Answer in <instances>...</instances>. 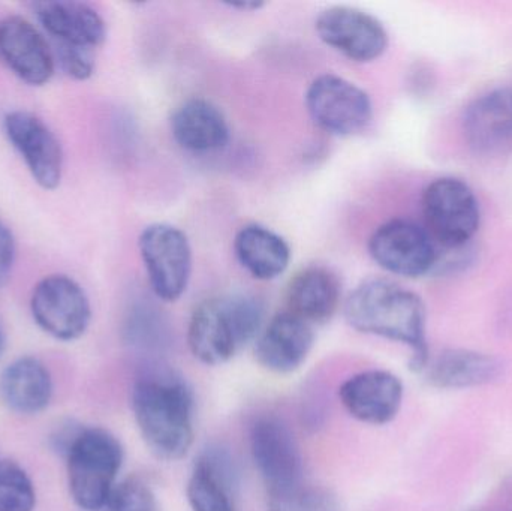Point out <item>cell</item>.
<instances>
[{
  "mask_svg": "<svg viewBox=\"0 0 512 511\" xmlns=\"http://www.w3.org/2000/svg\"><path fill=\"white\" fill-rule=\"evenodd\" d=\"M349 326L364 335L400 342L411 350L409 368L421 374L430 360L426 306L420 296L387 279L358 285L345 302Z\"/></svg>",
  "mask_w": 512,
  "mask_h": 511,
  "instance_id": "cell-1",
  "label": "cell"
},
{
  "mask_svg": "<svg viewBox=\"0 0 512 511\" xmlns=\"http://www.w3.org/2000/svg\"><path fill=\"white\" fill-rule=\"evenodd\" d=\"M132 411L144 443L162 461H180L194 443V395L173 374L141 377L132 389Z\"/></svg>",
  "mask_w": 512,
  "mask_h": 511,
  "instance_id": "cell-2",
  "label": "cell"
},
{
  "mask_svg": "<svg viewBox=\"0 0 512 511\" xmlns=\"http://www.w3.org/2000/svg\"><path fill=\"white\" fill-rule=\"evenodd\" d=\"M262 321L264 306L254 296L233 294L204 300L189 321L191 353L204 365H224L258 338Z\"/></svg>",
  "mask_w": 512,
  "mask_h": 511,
  "instance_id": "cell-3",
  "label": "cell"
},
{
  "mask_svg": "<svg viewBox=\"0 0 512 511\" xmlns=\"http://www.w3.org/2000/svg\"><path fill=\"white\" fill-rule=\"evenodd\" d=\"M68 488L81 510L107 506L123 464V447L107 429L81 428L65 452Z\"/></svg>",
  "mask_w": 512,
  "mask_h": 511,
  "instance_id": "cell-4",
  "label": "cell"
},
{
  "mask_svg": "<svg viewBox=\"0 0 512 511\" xmlns=\"http://www.w3.org/2000/svg\"><path fill=\"white\" fill-rule=\"evenodd\" d=\"M423 215L427 233L445 249L468 245L480 228V204L468 183L441 177L423 194Z\"/></svg>",
  "mask_w": 512,
  "mask_h": 511,
  "instance_id": "cell-5",
  "label": "cell"
},
{
  "mask_svg": "<svg viewBox=\"0 0 512 511\" xmlns=\"http://www.w3.org/2000/svg\"><path fill=\"white\" fill-rule=\"evenodd\" d=\"M150 287L158 299L176 302L188 290L192 249L188 237L170 224H152L138 239Z\"/></svg>",
  "mask_w": 512,
  "mask_h": 511,
  "instance_id": "cell-6",
  "label": "cell"
},
{
  "mask_svg": "<svg viewBox=\"0 0 512 511\" xmlns=\"http://www.w3.org/2000/svg\"><path fill=\"white\" fill-rule=\"evenodd\" d=\"M30 312L39 329L62 342L80 339L92 320L86 291L66 275H50L36 284Z\"/></svg>",
  "mask_w": 512,
  "mask_h": 511,
  "instance_id": "cell-7",
  "label": "cell"
},
{
  "mask_svg": "<svg viewBox=\"0 0 512 511\" xmlns=\"http://www.w3.org/2000/svg\"><path fill=\"white\" fill-rule=\"evenodd\" d=\"M306 107L315 125L337 137L363 131L373 114L370 96L357 84L334 74L319 75L310 83Z\"/></svg>",
  "mask_w": 512,
  "mask_h": 511,
  "instance_id": "cell-8",
  "label": "cell"
},
{
  "mask_svg": "<svg viewBox=\"0 0 512 511\" xmlns=\"http://www.w3.org/2000/svg\"><path fill=\"white\" fill-rule=\"evenodd\" d=\"M369 252L379 267L405 278L426 275L438 264V251L430 234L406 219L381 225L370 237Z\"/></svg>",
  "mask_w": 512,
  "mask_h": 511,
  "instance_id": "cell-9",
  "label": "cell"
},
{
  "mask_svg": "<svg viewBox=\"0 0 512 511\" xmlns=\"http://www.w3.org/2000/svg\"><path fill=\"white\" fill-rule=\"evenodd\" d=\"M249 444L256 470L267 485L268 494L303 483L300 449L291 429L282 420L259 417L252 425Z\"/></svg>",
  "mask_w": 512,
  "mask_h": 511,
  "instance_id": "cell-10",
  "label": "cell"
},
{
  "mask_svg": "<svg viewBox=\"0 0 512 511\" xmlns=\"http://www.w3.org/2000/svg\"><path fill=\"white\" fill-rule=\"evenodd\" d=\"M315 29L324 44L354 62H373L388 47L384 24L373 15L349 6L324 9L316 18Z\"/></svg>",
  "mask_w": 512,
  "mask_h": 511,
  "instance_id": "cell-11",
  "label": "cell"
},
{
  "mask_svg": "<svg viewBox=\"0 0 512 511\" xmlns=\"http://www.w3.org/2000/svg\"><path fill=\"white\" fill-rule=\"evenodd\" d=\"M5 134L26 162L33 180L53 191L63 174V152L54 132L29 111L17 110L3 120Z\"/></svg>",
  "mask_w": 512,
  "mask_h": 511,
  "instance_id": "cell-12",
  "label": "cell"
},
{
  "mask_svg": "<svg viewBox=\"0 0 512 511\" xmlns=\"http://www.w3.org/2000/svg\"><path fill=\"white\" fill-rule=\"evenodd\" d=\"M403 383L397 375L381 369L352 375L340 386L345 410L358 422L384 426L393 422L402 408Z\"/></svg>",
  "mask_w": 512,
  "mask_h": 511,
  "instance_id": "cell-13",
  "label": "cell"
},
{
  "mask_svg": "<svg viewBox=\"0 0 512 511\" xmlns=\"http://www.w3.org/2000/svg\"><path fill=\"white\" fill-rule=\"evenodd\" d=\"M312 326L291 312L274 315L256 338L255 357L259 365L274 374L297 371L313 348Z\"/></svg>",
  "mask_w": 512,
  "mask_h": 511,
  "instance_id": "cell-14",
  "label": "cell"
},
{
  "mask_svg": "<svg viewBox=\"0 0 512 511\" xmlns=\"http://www.w3.org/2000/svg\"><path fill=\"white\" fill-rule=\"evenodd\" d=\"M0 57L30 86H42L53 77L54 57L47 41L20 15L0 21Z\"/></svg>",
  "mask_w": 512,
  "mask_h": 511,
  "instance_id": "cell-15",
  "label": "cell"
},
{
  "mask_svg": "<svg viewBox=\"0 0 512 511\" xmlns=\"http://www.w3.org/2000/svg\"><path fill=\"white\" fill-rule=\"evenodd\" d=\"M237 471L233 458L221 447L203 450L189 477L188 495L192 511H237Z\"/></svg>",
  "mask_w": 512,
  "mask_h": 511,
  "instance_id": "cell-16",
  "label": "cell"
},
{
  "mask_svg": "<svg viewBox=\"0 0 512 511\" xmlns=\"http://www.w3.org/2000/svg\"><path fill=\"white\" fill-rule=\"evenodd\" d=\"M475 152L495 155L512 147V89H496L475 99L463 120Z\"/></svg>",
  "mask_w": 512,
  "mask_h": 511,
  "instance_id": "cell-17",
  "label": "cell"
},
{
  "mask_svg": "<svg viewBox=\"0 0 512 511\" xmlns=\"http://www.w3.org/2000/svg\"><path fill=\"white\" fill-rule=\"evenodd\" d=\"M33 11L59 44L95 50L107 38L104 18L86 3L41 2L33 5Z\"/></svg>",
  "mask_w": 512,
  "mask_h": 511,
  "instance_id": "cell-18",
  "label": "cell"
},
{
  "mask_svg": "<svg viewBox=\"0 0 512 511\" xmlns=\"http://www.w3.org/2000/svg\"><path fill=\"white\" fill-rule=\"evenodd\" d=\"M504 371L501 360L480 351L451 348L429 360L424 374L432 387L442 390L474 389L498 380Z\"/></svg>",
  "mask_w": 512,
  "mask_h": 511,
  "instance_id": "cell-19",
  "label": "cell"
},
{
  "mask_svg": "<svg viewBox=\"0 0 512 511\" xmlns=\"http://www.w3.org/2000/svg\"><path fill=\"white\" fill-rule=\"evenodd\" d=\"M342 284L333 270L309 266L289 281L286 300L289 312L312 324H324L333 318L340 305Z\"/></svg>",
  "mask_w": 512,
  "mask_h": 511,
  "instance_id": "cell-20",
  "label": "cell"
},
{
  "mask_svg": "<svg viewBox=\"0 0 512 511\" xmlns=\"http://www.w3.org/2000/svg\"><path fill=\"white\" fill-rule=\"evenodd\" d=\"M53 378L41 360L21 357L0 374V402L12 413L33 416L50 405Z\"/></svg>",
  "mask_w": 512,
  "mask_h": 511,
  "instance_id": "cell-21",
  "label": "cell"
},
{
  "mask_svg": "<svg viewBox=\"0 0 512 511\" xmlns=\"http://www.w3.org/2000/svg\"><path fill=\"white\" fill-rule=\"evenodd\" d=\"M174 140L189 152H213L230 141V126L224 113L206 99L183 102L171 116Z\"/></svg>",
  "mask_w": 512,
  "mask_h": 511,
  "instance_id": "cell-22",
  "label": "cell"
},
{
  "mask_svg": "<svg viewBox=\"0 0 512 511\" xmlns=\"http://www.w3.org/2000/svg\"><path fill=\"white\" fill-rule=\"evenodd\" d=\"M234 251L243 269L259 281H271L285 273L291 249L283 237L261 225H246L237 233Z\"/></svg>",
  "mask_w": 512,
  "mask_h": 511,
  "instance_id": "cell-23",
  "label": "cell"
},
{
  "mask_svg": "<svg viewBox=\"0 0 512 511\" xmlns=\"http://www.w3.org/2000/svg\"><path fill=\"white\" fill-rule=\"evenodd\" d=\"M267 511H343L339 498L322 486L300 485L268 494Z\"/></svg>",
  "mask_w": 512,
  "mask_h": 511,
  "instance_id": "cell-24",
  "label": "cell"
},
{
  "mask_svg": "<svg viewBox=\"0 0 512 511\" xmlns=\"http://www.w3.org/2000/svg\"><path fill=\"white\" fill-rule=\"evenodd\" d=\"M36 492L29 474L14 461H0V511H33Z\"/></svg>",
  "mask_w": 512,
  "mask_h": 511,
  "instance_id": "cell-25",
  "label": "cell"
},
{
  "mask_svg": "<svg viewBox=\"0 0 512 511\" xmlns=\"http://www.w3.org/2000/svg\"><path fill=\"white\" fill-rule=\"evenodd\" d=\"M105 507L108 511H159L152 488L137 477L116 483Z\"/></svg>",
  "mask_w": 512,
  "mask_h": 511,
  "instance_id": "cell-26",
  "label": "cell"
},
{
  "mask_svg": "<svg viewBox=\"0 0 512 511\" xmlns=\"http://www.w3.org/2000/svg\"><path fill=\"white\" fill-rule=\"evenodd\" d=\"M56 53L63 71L74 80H87L95 72L93 50L57 42Z\"/></svg>",
  "mask_w": 512,
  "mask_h": 511,
  "instance_id": "cell-27",
  "label": "cell"
},
{
  "mask_svg": "<svg viewBox=\"0 0 512 511\" xmlns=\"http://www.w3.org/2000/svg\"><path fill=\"white\" fill-rule=\"evenodd\" d=\"M15 261V240L11 230L0 221V287L11 276Z\"/></svg>",
  "mask_w": 512,
  "mask_h": 511,
  "instance_id": "cell-28",
  "label": "cell"
},
{
  "mask_svg": "<svg viewBox=\"0 0 512 511\" xmlns=\"http://www.w3.org/2000/svg\"><path fill=\"white\" fill-rule=\"evenodd\" d=\"M227 5L233 9H240V11H258L264 6V3L259 0H237V2H227Z\"/></svg>",
  "mask_w": 512,
  "mask_h": 511,
  "instance_id": "cell-29",
  "label": "cell"
},
{
  "mask_svg": "<svg viewBox=\"0 0 512 511\" xmlns=\"http://www.w3.org/2000/svg\"><path fill=\"white\" fill-rule=\"evenodd\" d=\"M3 350H5V335H3L2 327H0V357H2Z\"/></svg>",
  "mask_w": 512,
  "mask_h": 511,
  "instance_id": "cell-30",
  "label": "cell"
}]
</instances>
